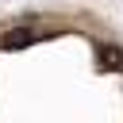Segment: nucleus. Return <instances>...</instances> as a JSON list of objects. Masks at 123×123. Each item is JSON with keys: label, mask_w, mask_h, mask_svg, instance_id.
I'll use <instances>...</instances> for the list:
<instances>
[{"label": "nucleus", "mask_w": 123, "mask_h": 123, "mask_svg": "<svg viewBox=\"0 0 123 123\" xmlns=\"http://www.w3.org/2000/svg\"><path fill=\"white\" fill-rule=\"evenodd\" d=\"M31 38H35V35L19 27V31H12V35H4V50H15V46H27Z\"/></svg>", "instance_id": "f257e3e1"}, {"label": "nucleus", "mask_w": 123, "mask_h": 123, "mask_svg": "<svg viewBox=\"0 0 123 123\" xmlns=\"http://www.w3.org/2000/svg\"><path fill=\"white\" fill-rule=\"evenodd\" d=\"M100 58H104V65H111V69L123 65V50H119V46H100Z\"/></svg>", "instance_id": "f03ea898"}]
</instances>
